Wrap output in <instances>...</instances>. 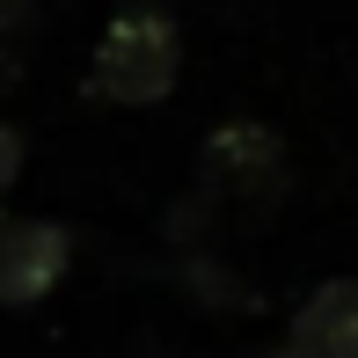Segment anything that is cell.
<instances>
[{"mask_svg": "<svg viewBox=\"0 0 358 358\" xmlns=\"http://www.w3.org/2000/svg\"><path fill=\"white\" fill-rule=\"evenodd\" d=\"M176 73H183V29H176L169 8L154 0H132V8L110 15L103 44L88 59V95L117 110H146V103H169Z\"/></svg>", "mask_w": 358, "mask_h": 358, "instance_id": "1", "label": "cell"}, {"mask_svg": "<svg viewBox=\"0 0 358 358\" xmlns=\"http://www.w3.org/2000/svg\"><path fill=\"white\" fill-rule=\"evenodd\" d=\"M198 190L213 205H234L241 220H271L292 190V161H285V139L271 124H220L198 154Z\"/></svg>", "mask_w": 358, "mask_h": 358, "instance_id": "2", "label": "cell"}, {"mask_svg": "<svg viewBox=\"0 0 358 358\" xmlns=\"http://www.w3.org/2000/svg\"><path fill=\"white\" fill-rule=\"evenodd\" d=\"M73 234L59 220H0V307H37L66 278Z\"/></svg>", "mask_w": 358, "mask_h": 358, "instance_id": "3", "label": "cell"}, {"mask_svg": "<svg viewBox=\"0 0 358 358\" xmlns=\"http://www.w3.org/2000/svg\"><path fill=\"white\" fill-rule=\"evenodd\" d=\"M271 358H358V278H329L307 292Z\"/></svg>", "mask_w": 358, "mask_h": 358, "instance_id": "4", "label": "cell"}, {"mask_svg": "<svg viewBox=\"0 0 358 358\" xmlns=\"http://www.w3.org/2000/svg\"><path fill=\"white\" fill-rule=\"evenodd\" d=\"M183 285L198 292L205 307H249V285H241L234 271H220V256H205V249H183Z\"/></svg>", "mask_w": 358, "mask_h": 358, "instance_id": "5", "label": "cell"}, {"mask_svg": "<svg viewBox=\"0 0 358 358\" xmlns=\"http://www.w3.org/2000/svg\"><path fill=\"white\" fill-rule=\"evenodd\" d=\"M29 44H37V0H0V73L29 66Z\"/></svg>", "mask_w": 358, "mask_h": 358, "instance_id": "6", "label": "cell"}, {"mask_svg": "<svg viewBox=\"0 0 358 358\" xmlns=\"http://www.w3.org/2000/svg\"><path fill=\"white\" fill-rule=\"evenodd\" d=\"M15 176H22V132H15V124H0V198L15 190Z\"/></svg>", "mask_w": 358, "mask_h": 358, "instance_id": "7", "label": "cell"}]
</instances>
